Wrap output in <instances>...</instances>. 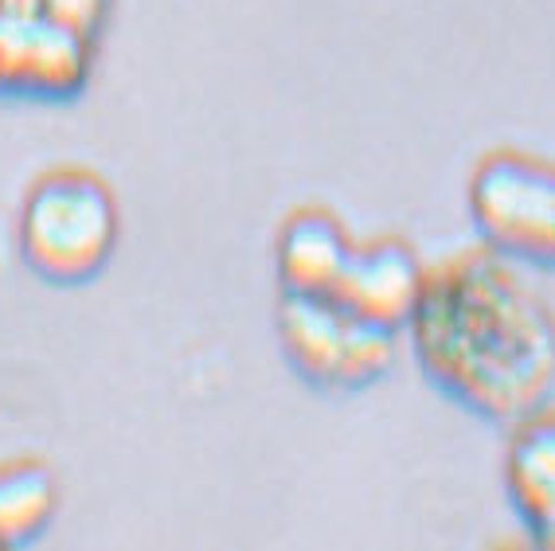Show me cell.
<instances>
[{"label": "cell", "mask_w": 555, "mask_h": 551, "mask_svg": "<svg viewBox=\"0 0 555 551\" xmlns=\"http://www.w3.org/2000/svg\"><path fill=\"white\" fill-rule=\"evenodd\" d=\"M87 75L82 31L55 21H9L0 24V87L60 94L75 90Z\"/></svg>", "instance_id": "cell-6"}, {"label": "cell", "mask_w": 555, "mask_h": 551, "mask_svg": "<svg viewBox=\"0 0 555 551\" xmlns=\"http://www.w3.org/2000/svg\"><path fill=\"white\" fill-rule=\"evenodd\" d=\"M505 489L516 516L532 528L540 543H552L555 516V426L552 407L525 414L513 423L505 450Z\"/></svg>", "instance_id": "cell-8"}, {"label": "cell", "mask_w": 555, "mask_h": 551, "mask_svg": "<svg viewBox=\"0 0 555 551\" xmlns=\"http://www.w3.org/2000/svg\"><path fill=\"white\" fill-rule=\"evenodd\" d=\"M118 246V204L94 172L55 168L28 188L21 207V251L48 282L75 286L109 262Z\"/></svg>", "instance_id": "cell-2"}, {"label": "cell", "mask_w": 555, "mask_h": 551, "mask_svg": "<svg viewBox=\"0 0 555 551\" xmlns=\"http://www.w3.org/2000/svg\"><path fill=\"white\" fill-rule=\"evenodd\" d=\"M60 512V477L36 458L0 465V548L31 543Z\"/></svg>", "instance_id": "cell-9"}, {"label": "cell", "mask_w": 555, "mask_h": 551, "mask_svg": "<svg viewBox=\"0 0 555 551\" xmlns=\"http://www.w3.org/2000/svg\"><path fill=\"white\" fill-rule=\"evenodd\" d=\"M396 336L372 325L337 297L286 294L278 306V341L294 372L325 392L376 384L396 360Z\"/></svg>", "instance_id": "cell-3"}, {"label": "cell", "mask_w": 555, "mask_h": 551, "mask_svg": "<svg viewBox=\"0 0 555 551\" xmlns=\"http://www.w3.org/2000/svg\"><path fill=\"white\" fill-rule=\"evenodd\" d=\"M547 266L520 262L493 246L457 251L427 266L418 306L406 321L423 372L474 411L516 423L552 407L555 317L535 286Z\"/></svg>", "instance_id": "cell-1"}, {"label": "cell", "mask_w": 555, "mask_h": 551, "mask_svg": "<svg viewBox=\"0 0 555 551\" xmlns=\"http://www.w3.org/2000/svg\"><path fill=\"white\" fill-rule=\"evenodd\" d=\"M423 278H427V266L418 262L411 246L399 239H372V243H352L328 297H337L340 306L372 325L399 333L415 313Z\"/></svg>", "instance_id": "cell-5"}, {"label": "cell", "mask_w": 555, "mask_h": 551, "mask_svg": "<svg viewBox=\"0 0 555 551\" xmlns=\"http://www.w3.org/2000/svg\"><path fill=\"white\" fill-rule=\"evenodd\" d=\"M348 251H352V239H348L345 223L333 212L298 207L278 231V282H282L286 294L328 297L348 262Z\"/></svg>", "instance_id": "cell-7"}, {"label": "cell", "mask_w": 555, "mask_h": 551, "mask_svg": "<svg viewBox=\"0 0 555 551\" xmlns=\"http://www.w3.org/2000/svg\"><path fill=\"white\" fill-rule=\"evenodd\" d=\"M469 216L481 243L508 258L552 266L555 255V177L544 157L496 149L469 177Z\"/></svg>", "instance_id": "cell-4"}]
</instances>
